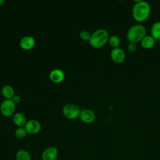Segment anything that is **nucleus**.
<instances>
[{
  "instance_id": "1",
  "label": "nucleus",
  "mask_w": 160,
  "mask_h": 160,
  "mask_svg": "<svg viewBox=\"0 0 160 160\" xmlns=\"http://www.w3.org/2000/svg\"><path fill=\"white\" fill-rule=\"evenodd\" d=\"M151 6L146 1H136L132 9L133 18L138 22H142L148 19L151 14Z\"/></svg>"
},
{
  "instance_id": "2",
  "label": "nucleus",
  "mask_w": 160,
  "mask_h": 160,
  "mask_svg": "<svg viewBox=\"0 0 160 160\" xmlns=\"http://www.w3.org/2000/svg\"><path fill=\"white\" fill-rule=\"evenodd\" d=\"M145 36H146V29L144 26L139 23L132 25L126 33L129 42L135 44L141 42Z\"/></svg>"
},
{
  "instance_id": "3",
  "label": "nucleus",
  "mask_w": 160,
  "mask_h": 160,
  "mask_svg": "<svg viewBox=\"0 0 160 160\" xmlns=\"http://www.w3.org/2000/svg\"><path fill=\"white\" fill-rule=\"evenodd\" d=\"M109 33L108 31L103 28L95 30L92 34L89 41L90 45L94 48L103 47L109 40Z\"/></svg>"
},
{
  "instance_id": "4",
  "label": "nucleus",
  "mask_w": 160,
  "mask_h": 160,
  "mask_svg": "<svg viewBox=\"0 0 160 160\" xmlns=\"http://www.w3.org/2000/svg\"><path fill=\"white\" fill-rule=\"evenodd\" d=\"M81 111L78 105L74 103H67L62 109L63 115L69 119H74L79 117Z\"/></svg>"
},
{
  "instance_id": "5",
  "label": "nucleus",
  "mask_w": 160,
  "mask_h": 160,
  "mask_svg": "<svg viewBox=\"0 0 160 160\" xmlns=\"http://www.w3.org/2000/svg\"><path fill=\"white\" fill-rule=\"evenodd\" d=\"M16 109V104L11 99H6L2 101L0 105V111L4 116H12Z\"/></svg>"
},
{
  "instance_id": "6",
  "label": "nucleus",
  "mask_w": 160,
  "mask_h": 160,
  "mask_svg": "<svg viewBox=\"0 0 160 160\" xmlns=\"http://www.w3.org/2000/svg\"><path fill=\"white\" fill-rule=\"evenodd\" d=\"M110 56L112 61L117 64L122 63L126 59V53L124 51L119 47L113 48L111 51Z\"/></svg>"
},
{
  "instance_id": "7",
  "label": "nucleus",
  "mask_w": 160,
  "mask_h": 160,
  "mask_svg": "<svg viewBox=\"0 0 160 160\" xmlns=\"http://www.w3.org/2000/svg\"><path fill=\"white\" fill-rule=\"evenodd\" d=\"M28 133L31 134H36L38 133L41 129V123L36 119H30L27 121L26 124L24 126Z\"/></svg>"
},
{
  "instance_id": "8",
  "label": "nucleus",
  "mask_w": 160,
  "mask_h": 160,
  "mask_svg": "<svg viewBox=\"0 0 160 160\" xmlns=\"http://www.w3.org/2000/svg\"><path fill=\"white\" fill-rule=\"evenodd\" d=\"M58 155V150L54 146H49L46 148L42 152V160H56Z\"/></svg>"
},
{
  "instance_id": "9",
  "label": "nucleus",
  "mask_w": 160,
  "mask_h": 160,
  "mask_svg": "<svg viewBox=\"0 0 160 160\" xmlns=\"http://www.w3.org/2000/svg\"><path fill=\"white\" fill-rule=\"evenodd\" d=\"M79 118L81 120L85 123H92L96 119L95 113L89 109H84L81 111Z\"/></svg>"
},
{
  "instance_id": "10",
  "label": "nucleus",
  "mask_w": 160,
  "mask_h": 160,
  "mask_svg": "<svg viewBox=\"0 0 160 160\" xmlns=\"http://www.w3.org/2000/svg\"><path fill=\"white\" fill-rule=\"evenodd\" d=\"M49 76L51 81L55 83H59L64 80L65 78V74L62 70H61V69L56 68L53 69L51 71Z\"/></svg>"
},
{
  "instance_id": "11",
  "label": "nucleus",
  "mask_w": 160,
  "mask_h": 160,
  "mask_svg": "<svg viewBox=\"0 0 160 160\" xmlns=\"http://www.w3.org/2000/svg\"><path fill=\"white\" fill-rule=\"evenodd\" d=\"M36 44V41L34 38L31 36H23L19 41V45L21 48L29 50L32 49Z\"/></svg>"
},
{
  "instance_id": "12",
  "label": "nucleus",
  "mask_w": 160,
  "mask_h": 160,
  "mask_svg": "<svg viewBox=\"0 0 160 160\" xmlns=\"http://www.w3.org/2000/svg\"><path fill=\"white\" fill-rule=\"evenodd\" d=\"M12 121L17 126L23 127L27 122V119L26 116L22 112H18L13 115Z\"/></svg>"
},
{
  "instance_id": "13",
  "label": "nucleus",
  "mask_w": 160,
  "mask_h": 160,
  "mask_svg": "<svg viewBox=\"0 0 160 160\" xmlns=\"http://www.w3.org/2000/svg\"><path fill=\"white\" fill-rule=\"evenodd\" d=\"M155 39L150 35L145 36L141 41V45L144 49H151L155 44Z\"/></svg>"
},
{
  "instance_id": "14",
  "label": "nucleus",
  "mask_w": 160,
  "mask_h": 160,
  "mask_svg": "<svg viewBox=\"0 0 160 160\" xmlns=\"http://www.w3.org/2000/svg\"><path fill=\"white\" fill-rule=\"evenodd\" d=\"M1 92L6 99H12L15 95V91L12 86L9 84H5L2 87Z\"/></svg>"
},
{
  "instance_id": "15",
  "label": "nucleus",
  "mask_w": 160,
  "mask_h": 160,
  "mask_svg": "<svg viewBox=\"0 0 160 160\" xmlns=\"http://www.w3.org/2000/svg\"><path fill=\"white\" fill-rule=\"evenodd\" d=\"M151 36L155 40H160V21L154 22L151 28Z\"/></svg>"
},
{
  "instance_id": "16",
  "label": "nucleus",
  "mask_w": 160,
  "mask_h": 160,
  "mask_svg": "<svg viewBox=\"0 0 160 160\" xmlns=\"http://www.w3.org/2000/svg\"><path fill=\"white\" fill-rule=\"evenodd\" d=\"M16 160H32L30 153L25 149L18 150L15 154Z\"/></svg>"
},
{
  "instance_id": "17",
  "label": "nucleus",
  "mask_w": 160,
  "mask_h": 160,
  "mask_svg": "<svg viewBox=\"0 0 160 160\" xmlns=\"http://www.w3.org/2000/svg\"><path fill=\"white\" fill-rule=\"evenodd\" d=\"M108 42L112 48H119L121 44V39L117 35H111L109 38Z\"/></svg>"
},
{
  "instance_id": "18",
  "label": "nucleus",
  "mask_w": 160,
  "mask_h": 160,
  "mask_svg": "<svg viewBox=\"0 0 160 160\" xmlns=\"http://www.w3.org/2000/svg\"><path fill=\"white\" fill-rule=\"evenodd\" d=\"M27 131L24 127H18L14 132L15 136L18 139H22L27 135Z\"/></svg>"
},
{
  "instance_id": "19",
  "label": "nucleus",
  "mask_w": 160,
  "mask_h": 160,
  "mask_svg": "<svg viewBox=\"0 0 160 160\" xmlns=\"http://www.w3.org/2000/svg\"><path fill=\"white\" fill-rule=\"evenodd\" d=\"M79 36L82 40L89 41L91 38V33H90V32H89L88 31L83 30L80 32Z\"/></svg>"
},
{
  "instance_id": "20",
  "label": "nucleus",
  "mask_w": 160,
  "mask_h": 160,
  "mask_svg": "<svg viewBox=\"0 0 160 160\" xmlns=\"http://www.w3.org/2000/svg\"><path fill=\"white\" fill-rule=\"evenodd\" d=\"M127 49L129 52H134L138 49V46L135 43L129 42L127 46Z\"/></svg>"
},
{
  "instance_id": "21",
  "label": "nucleus",
  "mask_w": 160,
  "mask_h": 160,
  "mask_svg": "<svg viewBox=\"0 0 160 160\" xmlns=\"http://www.w3.org/2000/svg\"><path fill=\"white\" fill-rule=\"evenodd\" d=\"M12 100V101L15 103V104H18L20 102L21 100V98L19 95L18 94H15L11 99Z\"/></svg>"
},
{
  "instance_id": "22",
  "label": "nucleus",
  "mask_w": 160,
  "mask_h": 160,
  "mask_svg": "<svg viewBox=\"0 0 160 160\" xmlns=\"http://www.w3.org/2000/svg\"><path fill=\"white\" fill-rule=\"evenodd\" d=\"M4 2H5V0H0V6L2 5L4 3Z\"/></svg>"
}]
</instances>
